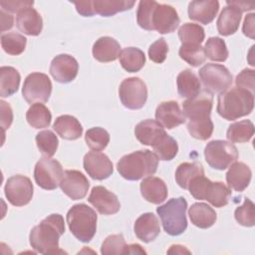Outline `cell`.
I'll use <instances>...</instances> for the list:
<instances>
[{
    "label": "cell",
    "mask_w": 255,
    "mask_h": 255,
    "mask_svg": "<svg viewBox=\"0 0 255 255\" xmlns=\"http://www.w3.org/2000/svg\"><path fill=\"white\" fill-rule=\"evenodd\" d=\"M64 232L65 223L63 216L57 213L51 214L32 228L29 235L30 245L38 253H57L59 239Z\"/></svg>",
    "instance_id": "cell-1"
},
{
    "label": "cell",
    "mask_w": 255,
    "mask_h": 255,
    "mask_svg": "<svg viewBox=\"0 0 255 255\" xmlns=\"http://www.w3.org/2000/svg\"><path fill=\"white\" fill-rule=\"evenodd\" d=\"M253 108V93L238 87L220 93L217 98V113L227 121H234L250 115Z\"/></svg>",
    "instance_id": "cell-2"
},
{
    "label": "cell",
    "mask_w": 255,
    "mask_h": 255,
    "mask_svg": "<svg viewBox=\"0 0 255 255\" xmlns=\"http://www.w3.org/2000/svg\"><path fill=\"white\" fill-rule=\"evenodd\" d=\"M158 158L149 149H140L124 155L117 163L119 173L128 180H138L156 172Z\"/></svg>",
    "instance_id": "cell-3"
},
{
    "label": "cell",
    "mask_w": 255,
    "mask_h": 255,
    "mask_svg": "<svg viewBox=\"0 0 255 255\" xmlns=\"http://www.w3.org/2000/svg\"><path fill=\"white\" fill-rule=\"evenodd\" d=\"M67 223L73 235L80 241L90 242L97 231L96 211L85 203L73 205L67 213Z\"/></svg>",
    "instance_id": "cell-4"
},
{
    "label": "cell",
    "mask_w": 255,
    "mask_h": 255,
    "mask_svg": "<svg viewBox=\"0 0 255 255\" xmlns=\"http://www.w3.org/2000/svg\"><path fill=\"white\" fill-rule=\"evenodd\" d=\"M187 189L195 199L207 200L214 207L225 206L231 196V189L223 182H212L204 175L195 177Z\"/></svg>",
    "instance_id": "cell-5"
},
{
    "label": "cell",
    "mask_w": 255,
    "mask_h": 255,
    "mask_svg": "<svg viewBox=\"0 0 255 255\" xmlns=\"http://www.w3.org/2000/svg\"><path fill=\"white\" fill-rule=\"evenodd\" d=\"M186 209L187 201L181 196L171 198L166 203L156 208L162 227L167 234L177 236L185 231L187 227Z\"/></svg>",
    "instance_id": "cell-6"
},
{
    "label": "cell",
    "mask_w": 255,
    "mask_h": 255,
    "mask_svg": "<svg viewBox=\"0 0 255 255\" xmlns=\"http://www.w3.org/2000/svg\"><path fill=\"white\" fill-rule=\"evenodd\" d=\"M204 157L210 167L223 170L236 161L238 150L230 141L221 139L211 140L204 147Z\"/></svg>",
    "instance_id": "cell-7"
},
{
    "label": "cell",
    "mask_w": 255,
    "mask_h": 255,
    "mask_svg": "<svg viewBox=\"0 0 255 255\" xmlns=\"http://www.w3.org/2000/svg\"><path fill=\"white\" fill-rule=\"evenodd\" d=\"M199 78L206 91L211 94L228 90L233 82L229 70L223 65L207 63L198 71Z\"/></svg>",
    "instance_id": "cell-8"
},
{
    "label": "cell",
    "mask_w": 255,
    "mask_h": 255,
    "mask_svg": "<svg viewBox=\"0 0 255 255\" xmlns=\"http://www.w3.org/2000/svg\"><path fill=\"white\" fill-rule=\"evenodd\" d=\"M52 93L50 78L43 73L29 74L23 84L22 95L28 104L46 103Z\"/></svg>",
    "instance_id": "cell-9"
},
{
    "label": "cell",
    "mask_w": 255,
    "mask_h": 255,
    "mask_svg": "<svg viewBox=\"0 0 255 255\" xmlns=\"http://www.w3.org/2000/svg\"><path fill=\"white\" fill-rule=\"evenodd\" d=\"M64 171L62 164L53 158H40L34 168V178L36 183L43 189H56L61 182Z\"/></svg>",
    "instance_id": "cell-10"
},
{
    "label": "cell",
    "mask_w": 255,
    "mask_h": 255,
    "mask_svg": "<svg viewBox=\"0 0 255 255\" xmlns=\"http://www.w3.org/2000/svg\"><path fill=\"white\" fill-rule=\"evenodd\" d=\"M119 96L126 108L138 110L144 106L147 100V88L141 79L137 77L128 78L121 83Z\"/></svg>",
    "instance_id": "cell-11"
},
{
    "label": "cell",
    "mask_w": 255,
    "mask_h": 255,
    "mask_svg": "<svg viewBox=\"0 0 255 255\" xmlns=\"http://www.w3.org/2000/svg\"><path fill=\"white\" fill-rule=\"evenodd\" d=\"M33 184L29 177L16 174L6 181L4 192L8 201L14 206L28 204L33 196Z\"/></svg>",
    "instance_id": "cell-12"
},
{
    "label": "cell",
    "mask_w": 255,
    "mask_h": 255,
    "mask_svg": "<svg viewBox=\"0 0 255 255\" xmlns=\"http://www.w3.org/2000/svg\"><path fill=\"white\" fill-rule=\"evenodd\" d=\"M213 104V96L206 90L200 91L193 98H189L182 104V112L189 121L204 120L210 118Z\"/></svg>",
    "instance_id": "cell-13"
},
{
    "label": "cell",
    "mask_w": 255,
    "mask_h": 255,
    "mask_svg": "<svg viewBox=\"0 0 255 255\" xmlns=\"http://www.w3.org/2000/svg\"><path fill=\"white\" fill-rule=\"evenodd\" d=\"M59 186L68 197L73 200H79L87 195L90 182L81 171L68 169L64 171Z\"/></svg>",
    "instance_id": "cell-14"
},
{
    "label": "cell",
    "mask_w": 255,
    "mask_h": 255,
    "mask_svg": "<svg viewBox=\"0 0 255 255\" xmlns=\"http://www.w3.org/2000/svg\"><path fill=\"white\" fill-rule=\"evenodd\" d=\"M179 22L178 14L172 6L157 3L151 17L152 31L155 30L160 34L171 33L178 27Z\"/></svg>",
    "instance_id": "cell-15"
},
{
    "label": "cell",
    "mask_w": 255,
    "mask_h": 255,
    "mask_svg": "<svg viewBox=\"0 0 255 255\" xmlns=\"http://www.w3.org/2000/svg\"><path fill=\"white\" fill-rule=\"evenodd\" d=\"M79 64L77 60L68 55L61 54L56 56L50 65L49 72L58 83L66 84L72 82L78 75Z\"/></svg>",
    "instance_id": "cell-16"
},
{
    "label": "cell",
    "mask_w": 255,
    "mask_h": 255,
    "mask_svg": "<svg viewBox=\"0 0 255 255\" xmlns=\"http://www.w3.org/2000/svg\"><path fill=\"white\" fill-rule=\"evenodd\" d=\"M83 164L87 173L97 180L108 178L114 171L113 162L108 155L96 150L85 154Z\"/></svg>",
    "instance_id": "cell-17"
},
{
    "label": "cell",
    "mask_w": 255,
    "mask_h": 255,
    "mask_svg": "<svg viewBox=\"0 0 255 255\" xmlns=\"http://www.w3.org/2000/svg\"><path fill=\"white\" fill-rule=\"evenodd\" d=\"M88 201L104 215L116 214L121 209L118 196L104 186H95L88 197Z\"/></svg>",
    "instance_id": "cell-18"
},
{
    "label": "cell",
    "mask_w": 255,
    "mask_h": 255,
    "mask_svg": "<svg viewBox=\"0 0 255 255\" xmlns=\"http://www.w3.org/2000/svg\"><path fill=\"white\" fill-rule=\"evenodd\" d=\"M156 121L165 128L171 129L185 123V116L175 101L160 103L155 110Z\"/></svg>",
    "instance_id": "cell-19"
},
{
    "label": "cell",
    "mask_w": 255,
    "mask_h": 255,
    "mask_svg": "<svg viewBox=\"0 0 255 255\" xmlns=\"http://www.w3.org/2000/svg\"><path fill=\"white\" fill-rule=\"evenodd\" d=\"M219 10L217 0H196L188 4L189 19L207 25L213 21Z\"/></svg>",
    "instance_id": "cell-20"
},
{
    "label": "cell",
    "mask_w": 255,
    "mask_h": 255,
    "mask_svg": "<svg viewBox=\"0 0 255 255\" xmlns=\"http://www.w3.org/2000/svg\"><path fill=\"white\" fill-rule=\"evenodd\" d=\"M16 26L26 35L38 36L43 29V20L37 10L27 7L17 13Z\"/></svg>",
    "instance_id": "cell-21"
},
{
    "label": "cell",
    "mask_w": 255,
    "mask_h": 255,
    "mask_svg": "<svg viewBox=\"0 0 255 255\" xmlns=\"http://www.w3.org/2000/svg\"><path fill=\"white\" fill-rule=\"evenodd\" d=\"M140 193L142 197L153 204L163 202L168 194L165 182L156 176H146L140 182Z\"/></svg>",
    "instance_id": "cell-22"
},
{
    "label": "cell",
    "mask_w": 255,
    "mask_h": 255,
    "mask_svg": "<svg viewBox=\"0 0 255 255\" xmlns=\"http://www.w3.org/2000/svg\"><path fill=\"white\" fill-rule=\"evenodd\" d=\"M133 230L139 240L145 243L151 242L160 232L159 221L153 213H143L135 220Z\"/></svg>",
    "instance_id": "cell-23"
},
{
    "label": "cell",
    "mask_w": 255,
    "mask_h": 255,
    "mask_svg": "<svg viewBox=\"0 0 255 255\" xmlns=\"http://www.w3.org/2000/svg\"><path fill=\"white\" fill-rule=\"evenodd\" d=\"M228 6L224 7L217 19V30L222 36L234 34L238 28L242 18V12L234 5L226 2Z\"/></svg>",
    "instance_id": "cell-24"
},
{
    "label": "cell",
    "mask_w": 255,
    "mask_h": 255,
    "mask_svg": "<svg viewBox=\"0 0 255 255\" xmlns=\"http://www.w3.org/2000/svg\"><path fill=\"white\" fill-rule=\"evenodd\" d=\"M121 54L120 43L109 36L99 38L93 46L94 58L102 63L116 61Z\"/></svg>",
    "instance_id": "cell-25"
},
{
    "label": "cell",
    "mask_w": 255,
    "mask_h": 255,
    "mask_svg": "<svg viewBox=\"0 0 255 255\" xmlns=\"http://www.w3.org/2000/svg\"><path fill=\"white\" fill-rule=\"evenodd\" d=\"M252 177L251 169L247 164L241 161H235L230 166L226 173V181L229 188L235 191H243L250 183Z\"/></svg>",
    "instance_id": "cell-26"
},
{
    "label": "cell",
    "mask_w": 255,
    "mask_h": 255,
    "mask_svg": "<svg viewBox=\"0 0 255 255\" xmlns=\"http://www.w3.org/2000/svg\"><path fill=\"white\" fill-rule=\"evenodd\" d=\"M165 132L163 127L156 121L147 119L138 123L134 128V135L137 140L145 145H153Z\"/></svg>",
    "instance_id": "cell-27"
},
{
    "label": "cell",
    "mask_w": 255,
    "mask_h": 255,
    "mask_svg": "<svg viewBox=\"0 0 255 255\" xmlns=\"http://www.w3.org/2000/svg\"><path fill=\"white\" fill-rule=\"evenodd\" d=\"M190 221L196 227L206 229L211 227L217 218L215 210L203 202L193 203L188 210Z\"/></svg>",
    "instance_id": "cell-28"
},
{
    "label": "cell",
    "mask_w": 255,
    "mask_h": 255,
    "mask_svg": "<svg viewBox=\"0 0 255 255\" xmlns=\"http://www.w3.org/2000/svg\"><path fill=\"white\" fill-rule=\"evenodd\" d=\"M53 128L61 137L68 140L78 139L83 133V127L80 122L70 115L58 117L53 125Z\"/></svg>",
    "instance_id": "cell-29"
},
{
    "label": "cell",
    "mask_w": 255,
    "mask_h": 255,
    "mask_svg": "<svg viewBox=\"0 0 255 255\" xmlns=\"http://www.w3.org/2000/svg\"><path fill=\"white\" fill-rule=\"evenodd\" d=\"M176 84L178 94L181 98H193L201 91L199 79L189 69H185L178 74Z\"/></svg>",
    "instance_id": "cell-30"
},
{
    "label": "cell",
    "mask_w": 255,
    "mask_h": 255,
    "mask_svg": "<svg viewBox=\"0 0 255 255\" xmlns=\"http://www.w3.org/2000/svg\"><path fill=\"white\" fill-rule=\"evenodd\" d=\"M120 63L128 73L138 72L145 64L144 53L135 47H127L120 54Z\"/></svg>",
    "instance_id": "cell-31"
},
{
    "label": "cell",
    "mask_w": 255,
    "mask_h": 255,
    "mask_svg": "<svg viewBox=\"0 0 255 255\" xmlns=\"http://www.w3.org/2000/svg\"><path fill=\"white\" fill-rule=\"evenodd\" d=\"M19 72L9 66H3L0 68V96L2 98L10 97L18 91L20 85Z\"/></svg>",
    "instance_id": "cell-32"
},
{
    "label": "cell",
    "mask_w": 255,
    "mask_h": 255,
    "mask_svg": "<svg viewBox=\"0 0 255 255\" xmlns=\"http://www.w3.org/2000/svg\"><path fill=\"white\" fill-rule=\"evenodd\" d=\"M134 1L128 0H95L93 7L95 14L103 17H110L119 12L129 10L133 7Z\"/></svg>",
    "instance_id": "cell-33"
},
{
    "label": "cell",
    "mask_w": 255,
    "mask_h": 255,
    "mask_svg": "<svg viewBox=\"0 0 255 255\" xmlns=\"http://www.w3.org/2000/svg\"><path fill=\"white\" fill-rule=\"evenodd\" d=\"M204 175V169L199 162H182L178 165L175 171V180L177 184L187 189L190 182L197 176Z\"/></svg>",
    "instance_id": "cell-34"
},
{
    "label": "cell",
    "mask_w": 255,
    "mask_h": 255,
    "mask_svg": "<svg viewBox=\"0 0 255 255\" xmlns=\"http://www.w3.org/2000/svg\"><path fill=\"white\" fill-rule=\"evenodd\" d=\"M26 120L32 128H44L50 126L52 115L45 105L36 103L28 109L26 113Z\"/></svg>",
    "instance_id": "cell-35"
},
{
    "label": "cell",
    "mask_w": 255,
    "mask_h": 255,
    "mask_svg": "<svg viewBox=\"0 0 255 255\" xmlns=\"http://www.w3.org/2000/svg\"><path fill=\"white\" fill-rule=\"evenodd\" d=\"M254 134V126L251 121L243 120L229 126L226 137L230 142H247Z\"/></svg>",
    "instance_id": "cell-36"
},
{
    "label": "cell",
    "mask_w": 255,
    "mask_h": 255,
    "mask_svg": "<svg viewBox=\"0 0 255 255\" xmlns=\"http://www.w3.org/2000/svg\"><path fill=\"white\" fill-rule=\"evenodd\" d=\"M154 154L159 160H171L178 151L176 140L164 132L159 139L152 145Z\"/></svg>",
    "instance_id": "cell-37"
},
{
    "label": "cell",
    "mask_w": 255,
    "mask_h": 255,
    "mask_svg": "<svg viewBox=\"0 0 255 255\" xmlns=\"http://www.w3.org/2000/svg\"><path fill=\"white\" fill-rule=\"evenodd\" d=\"M178 38L181 45H200L204 38V29L198 24L185 23L178 29Z\"/></svg>",
    "instance_id": "cell-38"
},
{
    "label": "cell",
    "mask_w": 255,
    "mask_h": 255,
    "mask_svg": "<svg viewBox=\"0 0 255 255\" xmlns=\"http://www.w3.org/2000/svg\"><path fill=\"white\" fill-rule=\"evenodd\" d=\"M27 39L16 32H10L1 36V46L3 50L12 56L22 54L26 48Z\"/></svg>",
    "instance_id": "cell-39"
},
{
    "label": "cell",
    "mask_w": 255,
    "mask_h": 255,
    "mask_svg": "<svg viewBox=\"0 0 255 255\" xmlns=\"http://www.w3.org/2000/svg\"><path fill=\"white\" fill-rule=\"evenodd\" d=\"M206 57L214 62H224L228 58V50L224 40L219 37H210L204 45Z\"/></svg>",
    "instance_id": "cell-40"
},
{
    "label": "cell",
    "mask_w": 255,
    "mask_h": 255,
    "mask_svg": "<svg viewBox=\"0 0 255 255\" xmlns=\"http://www.w3.org/2000/svg\"><path fill=\"white\" fill-rule=\"evenodd\" d=\"M35 139L40 152L45 157H52L56 153L59 140L57 135L52 130L45 129L38 132Z\"/></svg>",
    "instance_id": "cell-41"
},
{
    "label": "cell",
    "mask_w": 255,
    "mask_h": 255,
    "mask_svg": "<svg viewBox=\"0 0 255 255\" xmlns=\"http://www.w3.org/2000/svg\"><path fill=\"white\" fill-rule=\"evenodd\" d=\"M179 57L192 67H198L206 60L204 48L201 45H181Z\"/></svg>",
    "instance_id": "cell-42"
},
{
    "label": "cell",
    "mask_w": 255,
    "mask_h": 255,
    "mask_svg": "<svg viewBox=\"0 0 255 255\" xmlns=\"http://www.w3.org/2000/svg\"><path fill=\"white\" fill-rule=\"evenodd\" d=\"M85 140L87 145L96 151L103 150L107 147L110 142L109 132L100 127L92 128L86 131Z\"/></svg>",
    "instance_id": "cell-43"
},
{
    "label": "cell",
    "mask_w": 255,
    "mask_h": 255,
    "mask_svg": "<svg viewBox=\"0 0 255 255\" xmlns=\"http://www.w3.org/2000/svg\"><path fill=\"white\" fill-rule=\"evenodd\" d=\"M213 123L210 118L204 120L189 121L187 123V130L190 135L199 140H206L212 135Z\"/></svg>",
    "instance_id": "cell-44"
},
{
    "label": "cell",
    "mask_w": 255,
    "mask_h": 255,
    "mask_svg": "<svg viewBox=\"0 0 255 255\" xmlns=\"http://www.w3.org/2000/svg\"><path fill=\"white\" fill-rule=\"evenodd\" d=\"M156 5L157 2L153 0H142L139 2L136 12V22L139 27L147 31H152L151 17Z\"/></svg>",
    "instance_id": "cell-45"
},
{
    "label": "cell",
    "mask_w": 255,
    "mask_h": 255,
    "mask_svg": "<svg viewBox=\"0 0 255 255\" xmlns=\"http://www.w3.org/2000/svg\"><path fill=\"white\" fill-rule=\"evenodd\" d=\"M236 221L245 227H252L255 224V206L249 199L245 198L241 206H238L234 211Z\"/></svg>",
    "instance_id": "cell-46"
},
{
    "label": "cell",
    "mask_w": 255,
    "mask_h": 255,
    "mask_svg": "<svg viewBox=\"0 0 255 255\" xmlns=\"http://www.w3.org/2000/svg\"><path fill=\"white\" fill-rule=\"evenodd\" d=\"M127 243L122 234H113L108 236L102 244L101 253L104 255L126 254Z\"/></svg>",
    "instance_id": "cell-47"
},
{
    "label": "cell",
    "mask_w": 255,
    "mask_h": 255,
    "mask_svg": "<svg viewBox=\"0 0 255 255\" xmlns=\"http://www.w3.org/2000/svg\"><path fill=\"white\" fill-rule=\"evenodd\" d=\"M168 52V46L166 41L163 38H160L153 42L148 48V57L149 59L157 64L164 62Z\"/></svg>",
    "instance_id": "cell-48"
},
{
    "label": "cell",
    "mask_w": 255,
    "mask_h": 255,
    "mask_svg": "<svg viewBox=\"0 0 255 255\" xmlns=\"http://www.w3.org/2000/svg\"><path fill=\"white\" fill-rule=\"evenodd\" d=\"M235 84L238 88L247 90L251 93L254 91V70L244 69L235 79Z\"/></svg>",
    "instance_id": "cell-49"
},
{
    "label": "cell",
    "mask_w": 255,
    "mask_h": 255,
    "mask_svg": "<svg viewBox=\"0 0 255 255\" xmlns=\"http://www.w3.org/2000/svg\"><path fill=\"white\" fill-rule=\"evenodd\" d=\"M34 5V1L31 0H2L0 1V6L2 7V10H6L12 13L19 12L24 8L32 7Z\"/></svg>",
    "instance_id": "cell-50"
},
{
    "label": "cell",
    "mask_w": 255,
    "mask_h": 255,
    "mask_svg": "<svg viewBox=\"0 0 255 255\" xmlns=\"http://www.w3.org/2000/svg\"><path fill=\"white\" fill-rule=\"evenodd\" d=\"M0 109H1V127L4 132L5 129L10 128L13 122V112L11 107L4 101H0Z\"/></svg>",
    "instance_id": "cell-51"
},
{
    "label": "cell",
    "mask_w": 255,
    "mask_h": 255,
    "mask_svg": "<svg viewBox=\"0 0 255 255\" xmlns=\"http://www.w3.org/2000/svg\"><path fill=\"white\" fill-rule=\"evenodd\" d=\"M76 9L78 13L84 17H91L95 15L94 7H93V1H80V2H74Z\"/></svg>",
    "instance_id": "cell-52"
},
{
    "label": "cell",
    "mask_w": 255,
    "mask_h": 255,
    "mask_svg": "<svg viewBox=\"0 0 255 255\" xmlns=\"http://www.w3.org/2000/svg\"><path fill=\"white\" fill-rule=\"evenodd\" d=\"M254 23H255V14L250 13L245 17L243 22V27H242L243 34L251 39H254Z\"/></svg>",
    "instance_id": "cell-53"
},
{
    "label": "cell",
    "mask_w": 255,
    "mask_h": 255,
    "mask_svg": "<svg viewBox=\"0 0 255 255\" xmlns=\"http://www.w3.org/2000/svg\"><path fill=\"white\" fill-rule=\"evenodd\" d=\"M0 19H1V32H5L13 27L14 18L12 15L6 13L4 10L1 9L0 11Z\"/></svg>",
    "instance_id": "cell-54"
},
{
    "label": "cell",
    "mask_w": 255,
    "mask_h": 255,
    "mask_svg": "<svg viewBox=\"0 0 255 255\" xmlns=\"http://www.w3.org/2000/svg\"><path fill=\"white\" fill-rule=\"evenodd\" d=\"M146 252L141 248L139 244H130L127 245L126 254H145Z\"/></svg>",
    "instance_id": "cell-55"
},
{
    "label": "cell",
    "mask_w": 255,
    "mask_h": 255,
    "mask_svg": "<svg viewBox=\"0 0 255 255\" xmlns=\"http://www.w3.org/2000/svg\"><path fill=\"white\" fill-rule=\"evenodd\" d=\"M167 253L168 254H183V253L189 254L190 251L184 248V246L176 244V245H171L170 248L167 250Z\"/></svg>",
    "instance_id": "cell-56"
},
{
    "label": "cell",
    "mask_w": 255,
    "mask_h": 255,
    "mask_svg": "<svg viewBox=\"0 0 255 255\" xmlns=\"http://www.w3.org/2000/svg\"><path fill=\"white\" fill-rule=\"evenodd\" d=\"M230 4L236 6L241 12L243 11H248V10H253L255 5L254 4H247V3H243V2H237V1H228Z\"/></svg>",
    "instance_id": "cell-57"
}]
</instances>
